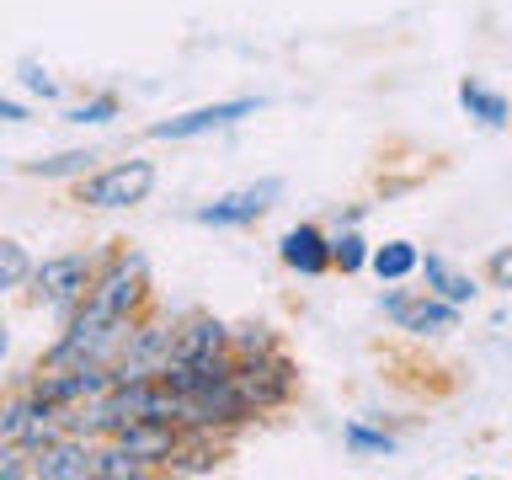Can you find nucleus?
<instances>
[{
    "instance_id": "1",
    "label": "nucleus",
    "mask_w": 512,
    "mask_h": 480,
    "mask_svg": "<svg viewBox=\"0 0 512 480\" xmlns=\"http://www.w3.org/2000/svg\"><path fill=\"white\" fill-rule=\"evenodd\" d=\"M86 310L107 315V320H139L155 304V278H150V256L134 246H102L96 256V278L86 288Z\"/></svg>"
},
{
    "instance_id": "2",
    "label": "nucleus",
    "mask_w": 512,
    "mask_h": 480,
    "mask_svg": "<svg viewBox=\"0 0 512 480\" xmlns=\"http://www.w3.org/2000/svg\"><path fill=\"white\" fill-rule=\"evenodd\" d=\"M96 256L102 251H54V256H32V272H27V304H38V310L54 315V326H64L80 299H86V288L96 278Z\"/></svg>"
},
{
    "instance_id": "3",
    "label": "nucleus",
    "mask_w": 512,
    "mask_h": 480,
    "mask_svg": "<svg viewBox=\"0 0 512 480\" xmlns=\"http://www.w3.org/2000/svg\"><path fill=\"white\" fill-rule=\"evenodd\" d=\"M160 187V166L150 155H123L107 166H91L86 176H75V203L96 208V214H123V208L150 203V192Z\"/></svg>"
},
{
    "instance_id": "4",
    "label": "nucleus",
    "mask_w": 512,
    "mask_h": 480,
    "mask_svg": "<svg viewBox=\"0 0 512 480\" xmlns=\"http://www.w3.org/2000/svg\"><path fill=\"white\" fill-rule=\"evenodd\" d=\"M374 304H379V315L390 320L400 336H416V342H443V336H454V331L464 326V310H459V304L427 294V288H400V283H390Z\"/></svg>"
},
{
    "instance_id": "5",
    "label": "nucleus",
    "mask_w": 512,
    "mask_h": 480,
    "mask_svg": "<svg viewBox=\"0 0 512 480\" xmlns=\"http://www.w3.org/2000/svg\"><path fill=\"white\" fill-rule=\"evenodd\" d=\"M171 342H176V320L166 315V310H144L134 326H128V336H123V347L112 352V363H107V374H112V384H134V379H155L160 368H166V358H171Z\"/></svg>"
},
{
    "instance_id": "6",
    "label": "nucleus",
    "mask_w": 512,
    "mask_h": 480,
    "mask_svg": "<svg viewBox=\"0 0 512 480\" xmlns=\"http://www.w3.org/2000/svg\"><path fill=\"white\" fill-rule=\"evenodd\" d=\"M278 203H283V176H262V182H240L219 198L198 203L192 224H203V230H256Z\"/></svg>"
},
{
    "instance_id": "7",
    "label": "nucleus",
    "mask_w": 512,
    "mask_h": 480,
    "mask_svg": "<svg viewBox=\"0 0 512 480\" xmlns=\"http://www.w3.org/2000/svg\"><path fill=\"white\" fill-rule=\"evenodd\" d=\"M235 384L246 390V400L256 406V416L288 411L299 395V363L288 352H262V358H235Z\"/></svg>"
},
{
    "instance_id": "8",
    "label": "nucleus",
    "mask_w": 512,
    "mask_h": 480,
    "mask_svg": "<svg viewBox=\"0 0 512 480\" xmlns=\"http://www.w3.org/2000/svg\"><path fill=\"white\" fill-rule=\"evenodd\" d=\"M54 432H64L59 406H48V400L32 390L27 379H16L11 390H0V438L22 443L27 454H32V448H43Z\"/></svg>"
},
{
    "instance_id": "9",
    "label": "nucleus",
    "mask_w": 512,
    "mask_h": 480,
    "mask_svg": "<svg viewBox=\"0 0 512 480\" xmlns=\"http://www.w3.org/2000/svg\"><path fill=\"white\" fill-rule=\"evenodd\" d=\"M256 112H262V96H224V102L187 107V112H176V118H155L144 134L166 139V144H182V139H203V134H224V128L256 118Z\"/></svg>"
},
{
    "instance_id": "10",
    "label": "nucleus",
    "mask_w": 512,
    "mask_h": 480,
    "mask_svg": "<svg viewBox=\"0 0 512 480\" xmlns=\"http://www.w3.org/2000/svg\"><path fill=\"white\" fill-rule=\"evenodd\" d=\"M27 480H96V438L54 432L43 448L27 454Z\"/></svg>"
},
{
    "instance_id": "11",
    "label": "nucleus",
    "mask_w": 512,
    "mask_h": 480,
    "mask_svg": "<svg viewBox=\"0 0 512 480\" xmlns=\"http://www.w3.org/2000/svg\"><path fill=\"white\" fill-rule=\"evenodd\" d=\"M278 262L294 278H326L331 272V230L315 219H299L278 235Z\"/></svg>"
},
{
    "instance_id": "12",
    "label": "nucleus",
    "mask_w": 512,
    "mask_h": 480,
    "mask_svg": "<svg viewBox=\"0 0 512 480\" xmlns=\"http://www.w3.org/2000/svg\"><path fill=\"white\" fill-rule=\"evenodd\" d=\"M112 443H118L128 459H139L150 475L155 470L166 475V459L176 454V443H182V427H176V422H155V416H139V422H123L118 432H112Z\"/></svg>"
},
{
    "instance_id": "13",
    "label": "nucleus",
    "mask_w": 512,
    "mask_h": 480,
    "mask_svg": "<svg viewBox=\"0 0 512 480\" xmlns=\"http://www.w3.org/2000/svg\"><path fill=\"white\" fill-rule=\"evenodd\" d=\"M416 278H422L427 294H438V299H448V304H459V310H470V304L486 294V283H480L470 267H454L443 251H422V262H416Z\"/></svg>"
},
{
    "instance_id": "14",
    "label": "nucleus",
    "mask_w": 512,
    "mask_h": 480,
    "mask_svg": "<svg viewBox=\"0 0 512 480\" xmlns=\"http://www.w3.org/2000/svg\"><path fill=\"white\" fill-rule=\"evenodd\" d=\"M219 352H230V320H219V315H208V310L176 315L171 358H219Z\"/></svg>"
},
{
    "instance_id": "15",
    "label": "nucleus",
    "mask_w": 512,
    "mask_h": 480,
    "mask_svg": "<svg viewBox=\"0 0 512 480\" xmlns=\"http://www.w3.org/2000/svg\"><path fill=\"white\" fill-rule=\"evenodd\" d=\"M224 459H230V438H219V432H182L176 454L166 459V475H214Z\"/></svg>"
},
{
    "instance_id": "16",
    "label": "nucleus",
    "mask_w": 512,
    "mask_h": 480,
    "mask_svg": "<svg viewBox=\"0 0 512 480\" xmlns=\"http://www.w3.org/2000/svg\"><path fill=\"white\" fill-rule=\"evenodd\" d=\"M454 96H459L464 118L480 123V128H507V123H512V96L496 91V86H486V80L464 75L459 86H454Z\"/></svg>"
},
{
    "instance_id": "17",
    "label": "nucleus",
    "mask_w": 512,
    "mask_h": 480,
    "mask_svg": "<svg viewBox=\"0 0 512 480\" xmlns=\"http://www.w3.org/2000/svg\"><path fill=\"white\" fill-rule=\"evenodd\" d=\"M416 262H422V246L416 240H384V246H368V272L379 283H411Z\"/></svg>"
},
{
    "instance_id": "18",
    "label": "nucleus",
    "mask_w": 512,
    "mask_h": 480,
    "mask_svg": "<svg viewBox=\"0 0 512 480\" xmlns=\"http://www.w3.org/2000/svg\"><path fill=\"white\" fill-rule=\"evenodd\" d=\"M96 166V150H54L38 160H22V176H38V182H75Z\"/></svg>"
},
{
    "instance_id": "19",
    "label": "nucleus",
    "mask_w": 512,
    "mask_h": 480,
    "mask_svg": "<svg viewBox=\"0 0 512 480\" xmlns=\"http://www.w3.org/2000/svg\"><path fill=\"white\" fill-rule=\"evenodd\" d=\"M342 448H347L352 459H395V454H400V438L352 416V422H342Z\"/></svg>"
},
{
    "instance_id": "20",
    "label": "nucleus",
    "mask_w": 512,
    "mask_h": 480,
    "mask_svg": "<svg viewBox=\"0 0 512 480\" xmlns=\"http://www.w3.org/2000/svg\"><path fill=\"white\" fill-rule=\"evenodd\" d=\"M331 272H342V278L368 272V240L358 224H336L331 230Z\"/></svg>"
},
{
    "instance_id": "21",
    "label": "nucleus",
    "mask_w": 512,
    "mask_h": 480,
    "mask_svg": "<svg viewBox=\"0 0 512 480\" xmlns=\"http://www.w3.org/2000/svg\"><path fill=\"white\" fill-rule=\"evenodd\" d=\"M27 272H32V251H27L16 235H0V304L22 294V288H27Z\"/></svg>"
},
{
    "instance_id": "22",
    "label": "nucleus",
    "mask_w": 512,
    "mask_h": 480,
    "mask_svg": "<svg viewBox=\"0 0 512 480\" xmlns=\"http://www.w3.org/2000/svg\"><path fill=\"white\" fill-rule=\"evenodd\" d=\"M283 336L272 320H235L230 326V352L235 358H262V352H278Z\"/></svg>"
},
{
    "instance_id": "23",
    "label": "nucleus",
    "mask_w": 512,
    "mask_h": 480,
    "mask_svg": "<svg viewBox=\"0 0 512 480\" xmlns=\"http://www.w3.org/2000/svg\"><path fill=\"white\" fill-rule=\"evenodd\" d=\"M118 118H123V96L118 91H91L86 102H75L70 112H64V123H75V128H107Z\"/></svg>"
},
{
    "instance_id": "24",
    "label": "nucleus",
    "mask_w": 512,
    "mask_h": 480,
    "mask_svg": "<svg viewBox=\"0 0 512 480\" xmlns=\"http://www.w3.org/2000/svg\"><path fill=\"white\" fill-rule=\"evenodd\" d=\"M16 75H22L27 96H38V102H59V96H64V86H59V80L43 70L38 59H22V64H16Z\"/></svg>"
},
{
    "instance_id": "25",
    "label": "nucleus",
    "mask_w": 512,
    "mask_h": 480,
    "mask_svg": "<svg viewBox=\"0 0 512 480\" xmlns=\"http://www.w3.org/2000/svg\"><path fill=\"white\" fill-rule=\"evenodd\" d=\"M486 283L502 288V294H512V246H496L486 256Z\"/></svg>"
},
{
    "instance_id": "26",
    "label": "nucleus",
    "mask_w": 512,
    "mask_h": 480,
    "mask_svg": "<svg viewBox=\"0 0 512 480\" xmlns=\"http://www.w3.org/2000/svg\"><path fill=\"white\" fill-rule=\"evenodd\" d=\"M0 480H27V448L0 438Z\"/></svg>"
},
{
    "instance_id": "27",
    "label": "nucleus",
    "mask_w": 512,
    "mask_h": 480,
    "mask_svg": "<svg viewBox=\"0 0 512 480\" xmlns=\"http://www.w3.org/2000/svg\"><path fill=\"white\" fill-rule=\"evenodd\" d=\"M0 123H32V107L22 96H0Z\"/></svg>"
},
{
    "instance_id": "28",
    "label": "nucleus",
    "mask_w": 512,
    "mask_h": 480,
    "mask_svg": "<svg viewBox=\"0 0 512 480\" xmlns=\"http://www.w3.org/2000/svg\"><path fill=\"white\" fill-rule=\"evenodd\" d=\"M11 347H16V326H11V315L0 310V363L11 358Z\"/></svg>"
}]
</instances>
